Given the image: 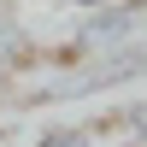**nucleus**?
<instances>
[{
	"label": "nucleus",
	"instance_id": "7ed1b4c3",
	"mask_svg": "<svg viewBox=\"0 0 147 147\" xmlns=\"http://www.w3.org/2000/svg\"><path fill=\"white\" fill-rule=\"evenodd\" d=\"M30 59H35V35L24 30L12 12H0V77H18Z\"/></svg>",
	"mask_w": 147,
	"mask_h": 147
},
{
	"label": "nucleus",
	"instance_id": "39448f33",
	"mask_svg": "<svg viewBox=\"0 0 147 147\" xmlns=\"http://www.w3.org/2000/svg\"><path fill=\"white\" fill-rule=\"evenodd\" d=\"M65 6H77V12H100V6H112V0H65Z\"/></svg>",
	"mask_w": 147,
	"mask_h": 147
},
{
	"label": "nucleus",
	"instance_id": "0eeeda50",
	"mask_svg": "<svg viewBox=\"0 0 147 147\" xmlns=\"http://www.w3.org/2000/svg\"><path fill=\"white\" fill-rule=\"evenodd\" d=\"M112 147H136V141H112Z\"/></svg>",
	"mask_w": 147,
	"mask_h": 147
},
{
	"label": "nucleus",
	"instance_id": "423d86ee",
	"mask_svg": "<svg viewBox=\"0 0 147 147\" xmlns=\"http://www.w3.org/2000/svg\"><path fill=\"white\" fill-rule=\"evenodd\" d=\"M6 141H12V124H0V147H6Z\"/></svg>",
	"mask_w": 147,
	"mask_h": 147
},
{
	"label": "nucleus",
	"instance_id": "f03ea898",
	"mask_svg": "<svg viewBox=\"0 0 147 147\" xmlns=\"http://www.w3.org/2000/svg\"><path fill=\"white\" fill-rule=\"evenodd\" d=\"M88 124H94V136H124V141L147 147V94L124 100L118 112H106V118H88Z\"/></svg>",
	"mask_w": 147,
	"mask_h": 147
},
{
	"label": "nucleus",
	"instance_id": "f257e3e1",
	"mask_svg": "<svg viewBox=\"0 0 147 147\" xmlns=\"http://www.w3.org/2000/svg\"><path fill=\"white\" fill-rule=\"evenodd\" d=\"M141 35H147V0H112V6L82 18V30L59 47V65H77V59H94V53H118V47L141 41Z\"/></svg>",
	"mask_w": 147,
	"mask_h": 147
},
{
	"label": "nucleus",
	"instance_id": "20e7f679",
	"mask_svg": "<svg viewBox=\"0 0 147 147\" xmlns=\"http://www.w3.org/2000/svg\"><path fill=\"white\" fill-rule=\"evenodd\" d=\"M100 136H94V124L82 118V124H41L30 136V147H94Z\"/></svg>",
	"mask_w": 147,
	"mask_h": 147
}]
</instances>
